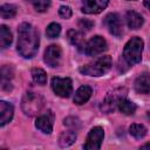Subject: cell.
<instances>
[{"label":"cell","instance_id":"cell-1","mask_svg":"<svg viewBox=\"0 0 150 150\" xmlns=\"http://www.w3.org/2000/svg\"><path fill=\"white\" fill-rule=\"evenodd\" d=\"M18 36L19 54L26 59H32L35 56L40 43L36 28L28 22H22L18 28Z\"/></svg>","mask_w":150,"mask_h":150},{"label":"cell","instance_id":"cell-2","mask_svg":"<svg viewBox=\"0 0 150 150\" xmlns=\"http://www.w3.org/2000/svg\"><path fill=\"white\" fill-rule=\"evenodd\" d=\"M144 42L141 38L134 36L131 38L124 46L123 49V57L129 64L139 63L142 60V52H143Z\"/></svg>","mask_w":150,"mask_h":150},{"label":"cell","instance_id":"cell-3","mask_svg":"<svg viewBox=\"0 0 150 150\" xmlns=\"http://www.w3.org/2000/svg\"><path fill=\"white\" fill-rule=\"evenodd\" d=\"M111 66H112L111 57L109 55H104V56H100L95 61L83 66L80 69V71L88 76H102L103 74H105L107 71L110 70Z\"/></svg>","mask_w":150,"mask_h":150},{"label":"cell","instance_id":"cell-4","mask_svg":"<svg viewBox=\"0 0 150 150\" xmlns=\"http://www.w3.org/2000/svg\"><path fill=\"white\" fill-rule=\"evenodd\" d=\"M43 103H45V101L41 95L33 93V91H27L22 97L21 108L26 115L33 116L41 111Z\"/></svg>","mask_w":150,"mask_h":150},{"label":"cell","instance_id":"cell-5","mask_svg":"<svg viewBox=\"0 0 150 150\" xmlns=\"http://www.w3.org/2000/svg\"><path fill=\"white\" fill-rule=\"evenodd\" d=\"M52 89L57 96L69 97L73 91V82L69 77H53Z\"/></svg>","mask_w":150,"mask_h":150},{"label":"cell","instance_id":"cell-6","mask_svg":"<svg viewBox=\"0 0 150 150\" xmlns=\"http://www.w3.org/2000/svg\"><path fill=\"white\" fill-rule=\"evenodd\" d=\"M103 137H104L103 128L94 127L89 131V134L87 136V139H86V143L83 144V148L86 150H98L101 148Z\"/></svg>","mask_w":150,"mask_h":150},{"label":"cell","instance_id":"cell-7","mask_svg":"<svg viewBox=\"0 0 150 150\" xmlns=\"http://www.w3.org/2000/svg\"><path fill=\"white\" fill-rule=\"evenodd\" d=\"M124 93H125L124 89H116L112 93H109L101 104V110L104 111L105 114H110L111 111H114L118 104V101L122 97H125Z\"/></svg>","mask_w":150,"mask_h":150},{"label":"cell","instance_id":"cell-8","mask_svg":"<svg viewBox=\"0 0 150 150\" xmlns=\"http://www.w3.org/2000/svg\"><path fill=\"white\" fill-rule=\"evenodd\" d=\"M108 45L107 41L100 36V35H95L93 36L87 43H86V48H84V53L89 56H96L101 53H103L104 50H107Z\"/></svg>","mask_w":150,"mask_h":150},{"label":"cell","instance_id":"cell-9","mask_svg":"<svg viewBox=\"0 0 150 150\" xmlns=\"http://www.w3.org/2000/svg\"><path fill=\"white\" fill-rule=\"evenodd\" d=\"M61 57H62V52L60 46L57 45H50L47 47L43 54V60L49 67H59L61 63Z\"/></svg>","mask_w":150,"mask_h":150},{"label":"cell","instance_id":"cell-10","mask_svg":"<svg viewBox=\"0 0 150 150\" xmlns=\"http://www.w3.org/2000/svg\"><path fill=\"white\" fill-rule=\"evenodd\" d=\"M104 25L108 27L109 32L115 36H121L123 34V25L121 18L117 13H110L104 18Z\"/></svg>","mask_w":150,"mask_h":150},{"label":"cell","instance_id":"cell-11","mask_svg":"<svg viewBox=\"0 0 150 150\" xmlns=\"http://www.w3.org/2000/svg\"><path fill=\"white\" fill-rule=\"evenodd\" d=\"M109 4V0H82V12L86 14H98Z\"/></svg>","mask_w":150,"mask_h":150},{"label":"cell","instance_id":"cell-12","mask_svg":"<svg viewBox=\"0 0 150 150\" xmlns=\"http://www.w3.org/2000/svg\"><path fill=\"white\" fill-rule=\"evenodd\" d=\"M53 121H54V114L48 110L43 115L39 116L35 122V127L41 130L43 134H50L53 131Z\"/></svg>","mask_w":150,"mask_h":150},{"label":"cell","instance_id":"cell-13","mask_svg":"<svg viewBox=\"0 0 150 150\" xmlns=\"http://www.w3.org/2000/svg\"><path fill=\"white\" fill-rule=\"evenodd\" d=\"M14 114L13 105L5 101H0V125L4 127L8 122L12 121Z\"/></svg>","mask_w":150,"mask_h":150},{"label":"cell","instance_id":"cell-14","mask_svg":"<svg viewBox=\"0 0 150 150\" xmlns=\"http://www.w3.org/2000/svg\"><path fill=\"white\" fill-rule=\"evenodd\" d=\"M135 90L139 94H149L150 93V74L144 73L139 75L135 81Z\"/></svg>","mask_w":150,"mask_h":150},{"label":"cell","instance_id":"cell-15","mask_svg":"<svg viewBox=\"0 0 150 150\" xmlns=\"http://www.w3.org/2000/svg\"><path fill=\"white\" fill-rule=\"evenodd\" d=\"M67 38L69 40V42L74 46H76V48L80 50V52H83L84 53V48H86V42L83 40V34L79 30H75V29H69L68 33H67Z\"/></svg>","mask_w":150,"mask_h":150},{"label":"cell","instance_id":"cell-16","mask_svg":"<svg viewBox=\"0 0 150 150\" xmlns=\"http://www.w3.org/2000/svg\"><path fill=\"white\" fill-rule=\"evenodd\" d=\"M93 94V90L89 86H81L76 91H75V95H74V103L77 104V105H81L83 103H86L90 96Z\"/></svg>","mask_w":150,"mask_h":150},{"label":"cell","instance_id":"cell-17","mask_svg":"<svg viewBox=\"0 0 150 150\" xmlns=\"http://www.w3.org/2000/svg\"><path fill=\"white\" fill-rule=\"evenodd\" d=\"M125 20H127V23H128V26H129L130 29H138V28L142 27V25H143V22H144L143 16H142L139 13L135 12V11H129V12H127V14H125Z\"/></svg>","mask_w":150,"mask_h":150},{"label":"cell","instance_id":"cell-18","mask_svg":"<svg viewBox=\"0 0 150 150\" xmlns=\"http://www.w3.org/2000/svg\"><path fill=\"white\" fill-rule=\"evenodd\" d=\"M117 107H118L120 111L123 112L124 115H132V114H135V111H136V109H137L136 104H135L134 102L127 100L125 97H122V98L118 101Z\"/></svg>","mask_w":150,"mask_h":150},{"label":"cell","instance_id":"cell-19","mask_svg":"<svg viewBox=\"0 0 150 150\" xmlns=\"http://www.w3.org/2000/svg\"><path fill=\"white\" fill-rule=\"evenodd\" d=\"M12 40H13V36H12L9 28L5 25H1V27H0V47L2 49L7 48L12 43Z\"/></svg>","mask_w":150,"mask_h":150},{"label":"cell","instance_id":"cell-20","mask_svg":"<svg viewBox=\"0 0 150 150\" xmlns=\"http://www.w3.org/2000/svg\"><path fill=\"white\" fill-rule=\"evenodd\" d=\"M76 139V134L73 131V130H69V131H64L60 135L59 137V144L60 146L62 148H67L69 145H71Z\"/></svg>","mask_w":150,"mask_h":150},{"label":"cell","instance_id":"cell-21","mask_svg":"<svg viewBox=\"0 0 150 150\" xmlns=\"http://www.w3.org/2000/svg\"><path fill=\"white\" fill-rule=\"evenodd\" d=\"M32 77H33V81L40 86H45L47 82V74L41 68H33L32 69Z\"/></svg>","mask_w":150,"mask_h":150},{"label":"cell","instance_id":"cell-22","mask_svg":"<svg viewBox=\"0 0 150 150\" xmlns=\"http://www.w3.org/2000/svg\"><path fill=\"white\" fill-rule=\"evenodd\" d=\"M129 132L132 137L139 139V138H143L145 135H146V128L143 125V124H138V123H134L130 125L129 128Z\"/></svg>","mask_w":150,"mask_h":150},{"label":"cell","instance_id":"cell-23","mask_svg":"<svg viewBox=\"0 0 150 150\" xmlns=\"http://www.w3.org/2000/svg\"><path fill=\"white\" fill-rule=\"evenodd\" d=\"M0 12H1L2 19H12V18L15 16V14H16V7H15L14 5L6 4V5H2V6H1Z\"/></svg>","mask_w":150,"mask_h":150},{"label":"cell","instance_id":"cell-24","mask_svg":"<svg viewBox=\"0 0 150 150\" xmlns=\"http://www.w3.org/2000/svg\"><path fill=\"white\" fill-rule=\"evenodd\" d=\"M60 33H61V26H60L59 23H56V22L49 23L48 27H47V29H46V34H47V36L50 38V39L57 38V36L60 35Z\"/></svg>","mask_w":150,"mask_h":150},{"label":"cell","instance_id":"cell-25","mask_svg":"<svg viewBox=\"0 0 150 150\" xmlns=\"http://www.w3.org/2000/svg\"><path fill=\"white\" fill-rule=\"evenodd\" d=\"M33 7L38 12H46L50 6V0H32Z\"/></svg>","mask_w":150,"mask_h":150},{"label":"cell","instance_id":"cell-26","mask_svg":"<svg viewBox=\"0 0 150 150\" xmlns=\"http://www.w3.org/2000/svg\"><path fill=\"white\" fill-rule=\"evenodd\" d=\"M63 124H64L66 127L70 128L71 130H76V129H79V128L81 127V122H80V120L76 118V117H73V116L64 118Z\"/></svg>","mask_w":150,"mask_h":150},{"label":"cell","instance_id":"cell-27","mask_svg":"<svg viewBox=\"0 0 150 150\" xmlns=\"http://www.w3.org/2000/svg\"><path fill=\"white\" fill-rule=\"evenodd\" d=\"M1 77H2V82H6L7 80L9 81L12 77H13V68L9 67V66H4L2 69H1Z\"/></svg>","mask_w":150,"mask_h":150},{"label":"cell","instance_id":"cell-28","mask_svg":"<svg viewBox=\"0 0 150 150\" xmlns=\"http://www.w3.org/2000/svg\"><path fill=\"white\" fill-rule=\"evenodd\" d=\"M94 26V22L88 20V19H80L79 20V27L82 29V30H90Z\"/></svg>","mask_w":150,"mask_h":150},{"label":"cell","instance_id":"cell-29","mask_svg":"<svg viewBox=\"0 0 150 150\" xmlns=\"http://www.w3.org/2000/svg\"><path fill=\"white\" fill-rule=\"evenodd\" d=\"M59 14H60V16L63 18V19H69V18L71 16L73 12H71L70 7H68V6H61L60 9H59Z\"/></svg>","mask_w":150,"mask_h":150},{"label":"cell","instance_id":"cell-30","mask_svg":"<svg viewBox=\"0 0 150 150\" xmlns=\"http://www.w3.org/2000/svg\"><path fill=\"white\" fill-rule=\"evenodd\" d=\"M143 4H144V6L150 11V0H144V1H143Z\"/></svg>","mask_w":150,"mask_h":150},{"label":"cell","instance_id":"cell-31","mask_svg":"<svg viewBox=\"0 0 150 150\" xmlns=\"http://www.w3.org/2000/svg\"><path fill=\"white\" fill-rule=\"evenodd\" d=\"M142 149H150V143H146V144H143L142 146H141Z\"/></svg>","mask_w":150,"mask_h":150}]
</instances>
